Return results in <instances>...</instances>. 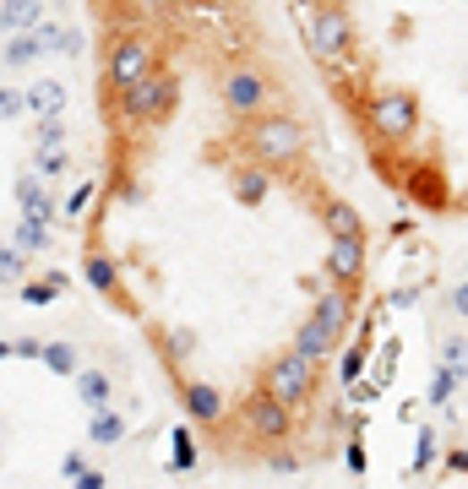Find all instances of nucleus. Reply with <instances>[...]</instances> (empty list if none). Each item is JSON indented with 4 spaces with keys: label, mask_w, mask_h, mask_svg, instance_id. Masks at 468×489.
Instances as JSON below:
<instances>
[{
    "label": "nucleus",
    "mask_w": 468,
    "mask_h": 489,
    "mask_svg": "<svg viewBox=\"0 0 468 489\" xmlns=\"http://www.w3.org/2000/svg\"><path fill=\"white\" fill-rule=\"evenodd\" d=\"M148 72H153V49H148L137 33L115 38V49H109V88H115V93H125V88H137Z\"/></svg>",
    "instance_id": "obj_1"
},
{
    "label": "nucleus",
    "mask_w": 468,
    "mask_h": 489,
    "mask_svg": "<svg viewBox=\"0 0 468 489\" xmlns=\"http://www.w3.org/2000/svg\"><path fill=\"white\" fill-rule=\"evenodd\" d=\"M38 22V0H0V38L28 33Z\"/></svg>",
    "instance_id": "obj_2"
},
{
    "label": "nucleus",
    "mask_w": 468,
    "mask_h": 489,
    "mask_svg": "<svg viewBox=\"0 0 468 489\" xmlns=\"http://www.w3.org/2000/svg\"><path fill=\"white\" fill-rule=\"evenodd\" d=\"M17 196H22V218H33V223H49V218H55V201L44 196V185H38L33 174L17 180Z\"/></svg>",
    "instance_id": "obj_3"
},
{
    "label": "nucleus",
    "mask_w": 468,
    "mask_h": 489,
    "mask_svg": "<svg viewBox=\"0 0 468 489\" xmlns=\"http://www.w3.org/2000/svg\"><path fill=\"white\" fill-rule=\"evenodd\" d=\"M28 109H33L38 120H44V114H60V109H65V88H60V82H49V77H44V82H33V88H28Z\"/></svg>",
    "instance_id": "obj_4"
},
{
    "label": "nucleus",
    "mask_w": 468,
    "mask_h": 489,
    "mask_svg": "<svg viewBox=\"0 0 468 489\" xmlns=\"http://www.w3.org/2000/svg\"><path fill=\"white\" fill-rule=\"evenodd\" d=\"M82 277H88L98 294H115V289H120V272H115L109 256H88V261H82Z\"/></svg>",
    "instance_id": "obj_5"
},
{
    "label": "nucleus",
    "mask_w": 468,
    "mask_h": 489,
    "mask_svg": "<svg viewBox=\"0 0 468 489\" xmlns=\"http://www.w3.org/2000/svg\"><path fill=\"white\" fill-rule=\"evenodd\" d=\"M88 435H93V446H115V441L125 435L120 413H109V408H93V418H88Z\"/></svg>",
    "instance_id": "obj_6"
},
{
    "label": "nucleus",
    "mask_w": 468,
    "mask_h": 489,
    "mask_svg": "<svg viewBox=\"0 0 468 489\" xmlns=\"http://www.w3.org/2000/svg\"><path fill=\"white\" fill-rule=\"evenodd\" d=\"M12 245H17V250H49V223L22 218V223H17V234H12Z\"/></svg>",
    "instance_id": "obj_7"
},
{
    "label": "nucleus",
    "mask_w": 468,
    "mask_h": 489,
    "mask_svg": "<svg viewBox=\"0 0 468 489\" xmlns=\"http://www.w3.org/2000/svg\"><path fill=\"white\" fill-rule=\"evenodd\" d=\"M44 365H49L55 375H77V348H72V342H49V348H44Z\"/></svg>",
    "instance_id": "obj_8"
},
{
    "label": "nucleus",
    "mask_w": 468,
    "mask_h": 489,
    "mask_svg": "<svg viewBox=\"0 0 468 489\" xmlns=\"http://www.w3.org/2000/svg\"><path fill=\"white\" fill-rule=\"evenodd\" d=\"M44 49H38V38L33 33H12L6 38V65H28V60H38Z\"/></svg>",
    "instance_id": "obj_9"
},
{
    "label": "nucleus",
    "mask_w": 468,
    "mask_h": 489,
    "mask_svg": "<svg viewBox=\"0 0 468 489\" xmlns=\"http://www.w3.org/2000/svg\"><path fill=\"white\" fill-rule=\"evenodd\" d=\"M77 392H82L88 408H104V402H109V381H104L98 370H82V375H77Z\"/></svg>",
    "instance_id": "obj_10"
},
{
    "label": "nucleus",
    "mask_w": 468,
    "mask_h": 489,
    "mask_svg": "<svg viewBox=\"0 0 468 489\" xmlns=\"http://www.w3.org/2000/svg\"><path fill=\"white\" fill-rule=\"evenodd\" d=\"M60 289H65V277H60V272H49V277H38L33 289H22V299H28V305H49Z\"/></svg>",
    "instance_id": "obj_11"
},
{
    "label": "nucleus",
    "mask_w": 468,
    "mask_h": 489,
    "mask_svg": "<svg viewBox=\"0 0 468 489\" xmlns=\"http://www.w3.org/2000/svg\"><path fill=\"white\" fill-rule=\"evenodd\" d=\"M174 473H185V468H196V441H191V430H174V462H169Z\"/></svg>",
    "instance_id": "obj_12"
},
{
    "label": "nucleus",
    "mask_w": 468,
    "mask_h": 489,
    "mask_svg": "<svg viewBox=\"0 0 468 489\" xmlns=\"http://www.w3.org/2000/svg\"><path fill=\"white\" fill-rule=\"evenodd\" d=\"M22 256H28V250H17V245H0V283H12V277H22V266H28Z\"/></svg>",
    "instance_id": "obj_13"
},
{
    "label": "nucleus",
    "mask_w": 468,
    "mask_h": 489,
    "mask_svg": "<svg viewBox=\"0 0 468 489\" xmlns=\"http://www.w3.org/2000/svg\"><path fill=\"white\" fill-rule=\"evenodd\" d=\"M28 109V93H17V88H0V120H12V114H22Z\"/></svg>",
    "instance_id": "obj_14"
},
{
    "label": "nucleus",
    "mask_w": 468,
    "mask_h": 489,
    "mask_svg": "<svg viewBox=\"0 0 468 489\" xmlns=\"http://www.w3.org/2000/svg\"><path fill=\"white\" fill-rule=\"evenodd\" d=\"M60 136H65V125H60L55 114H44V120H38V148H60Z\"/></svg>",
    "instance_id": "obj_15"
},
{
    "label": "nucleus",
    "mask_w": 468,
    "mask_h": 489,
    "mask_svg": "<svg viewBox=\"0 0 468 489\" xmlns=\"http://www.w3.org/2000/svg\"><path fill=\"white\" fill-rule=\"evenodd\" d=\"M60 473H65V478H82V473H88V457H82V451H65V457H60Z\"/></svg>",
    "instance_id": "obj_16"
},
{
    "label": "nucleus",
    "mask_w": 468,
    "mask_h": 489,
    "mask_svg": "<svg viewBox=\"0 0 468 489\" xmlns=\"http://www.w3.org/2000/svg\"><path fill=\"white\" fill-rule=\"evenodd\" d=\"M60 169H65V158H60L55 148H44V153H38V174H49V180H55Z\"/></svg>",
    "instance_id": "obj_17"
},
{
    "label": "nucleus",
    "mask_w": 468,
    "mask_h": 489,
    "mask_svg": "<svg viewBox=\"0 0 468 489\" xmlns=\"http://www.w3.org/2000/svg\"><path fill=\"white\" fill-rule=\"evenodd\" d=\"M12 354H22V359H44V342H33V337H22V342H12Z\"/></svg>",
    "instance_id": "obj_18"
},
{
    "label": "nucleus",
    "mask_w": 468,
    "mask_h": 489,
    "mask_svg": "<svg viewBox=\"0 0 468 489\" xmlns=\"http://www.w3.org/2000/svg\"><path fill=\"white\" fill-rule=\"evenodd\" d=\"M65 207H72V213H88V207H93V185H82L72 201H65Z\"/></svg>",
    "instance_id": "obj_19"
},
{
    "label": "nucleus",
    "mask_w": 468,
    "mask_h": 489,
    "mask_svg": "<svg viewBox=\"0 0 468 489\" xmlns=\"http://www.w3.org/2000/svg\"><path fill=\"white\" fill-rule=\"evenodd\" d=\"M72 489H104V473H82V478H72Z\"/></svg>",
    "instance_id": "obj_20"
},
{
    "label": "nucleus",
    "mask_w": 468,
    "mask_h": 489,
    "mask_svg": "<svg viewBox=\"0 0 468 489\" xmlns=\"http://www.w3.org/2000/svg\"><path fill=\"white\" fill-rule=\"evenodd\" d=\"M6 354H12V342H6V337H0V359H6Z\"/></svg>",
    "instance_id": "obj_21"
}]
</instances>
